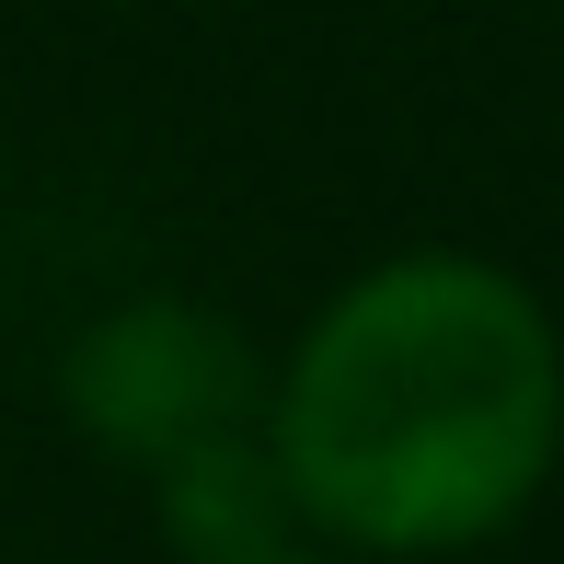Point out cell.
<instances>
[{
    "mask_svg": "<svg viewBox=\"0 0 564 564\" xmlns=\"http://www.w3.org/2000/svg\"><path fill=\"white\" fill-rule=\"evenodd\" d=\"M58 392H69V426L93 449L139 460L150 484L208 449L265 438V357L196 300H127V312L82 323L58 357Z\"/></svg>",
    "mask_w": 564,
    "mask_h": 564,
    "instance_id": "cell-2",
    "label": "cell"
},
{
    "mask_svg": "<svg viewBox=\"0 0 564 564\" xmlns=\"http://www.w3.org/2000/svg\"><path fill=\"white\" fill-rule=\"evenodd\" d=\"M265 460L312 542L438 564L519 530L564 473V323L496 253L357 265L289 369H265Z\"/></svg>",
    "mask_w": 564,
    "mask_h": 564,
    "instance_id": "cell-1",
    "label": "cell"
},
{
    "mask_svg": "<svg viewBox=\"0 0 564 564\" xmlns=\"http://www.w3.org/2000/svg\"><path fill=\"white\" fill-rule=\"evenodd\" d=\"M230 564H369V553H335V542H265V553H230Z\"/></svg>",
    "mask_w": 564,
    "mask_h": 564,
    "instance_id": "cell-3",
    "label": "cell"
}]
</instances>
